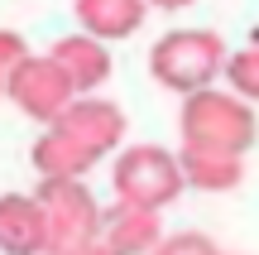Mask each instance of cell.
Here are the masks:
<instances>
[{
  "label": "cell",
  "instance_id": "cell-1",
  "mask_svg": "<svg viewBox=\"0 0 259 255\" xmlns=\"http://www.w3.org/2000/svg\"><path fill=\"white\" fill-rule=\"evenodd\" d=\"M183 144L192 150H231V154H250L259 121H254V101H245L231 87H202V92L183 96V116H178Z\"/></svg>",
  "mask_w": 259,
  "mask_h": 255
},
{
  "label": "cell",
  "instance_id": "cell-6",
  "mask_svg": "<svg viewBox=\"0 0 259 255\" xmlns=\"http://www.w3.org/2000/svg\"><path fill=\"white\" fill-rule=\"evenodd\" d=\"M163 222H158L154 207H139V202H120L115 198L111 207L101 212V246L111 255H154L158 241H163Z\"/></svg>",
  "mask_w": 259,
  "mask_h": 255
},
{
  "label": "cell",
  "instance_id": "cell-7",
  "mask_svg": "<svg viewBox=\"0 0 259 255\" xmlns=\"http://www.w3.org/2000/svg\"><path fill=\"white\" fill-rule=\"evenodd\" d=\"M58 125L72 130L77 140H82L87 150H96V154H115V150L125 144V111H120L115 101H106L101 92L77 96V101L58 116Z\"/></svg>",
  "mask_w": 259,
  "mask_h": 255
},
{
  "label": "cell",
  "instance_id": "cell-3",
  "mask_svg": "<svg viewBox=\"0 0 259 255\" xmlns=\"http://www.w3.org/2000/svg\"><path fill=\"white\" fill-rule=\"evenodd\" d=\"M111 188L120 202H139V207L163 212L168 202L183 198L187 173H183V159L173 150H163V144H125L115 154Z\"/></svg>",
  "mask_w": 259,
  "mask_h": 255
},
{
  "label": "cell",
  "instance_id": "cell-4",
  "mask_svg": "<svg viewBox=\"0 0 259 255\" xmlns=\"http://www.w3.org/2000/svg\"><path fill=\"white\" fill-rule=\"evenodd\" d=\"M38 202L48 212V255H67L101 236V212L82 178H38Z\"/></svg>",
  "mask_w": 259,
  "mask_h": 255
},
{
  "label": "cell",
  "instance_id": "cell-12",
  "mask_svg": "<svg viewBox=\"0 0 259 255\" xmlns=\"http://www.w3.org/2000/svg\"><path fill=\"white\" fill-rule=\"evenodd\" d=\"M178 159H183L187 188H197V193H235L245 183V154H231V150H192V144H183Z\"/></svg>",
  "mask_w": 259,
  "mask_h": 255
},
{
  "label": "cell",
  "instance_id": "cell-15",
  "mask_svg": "<svg viewBox=\"0 0 259 255\" xmlns=\"http://www.w3.org/2000/svg\"><path fill=\"white\" fill-rule=\"evenodd\" d=\"M29 58V44L24 34H15V29H0V92L10 87V77L19 72V63Z\"/></svg>",
  "mask_w": 259,
  "mask_h": 255
},
{
  "label": "cell",
  "instance_id": "cell-5",
  "mask_svg": "<svg viewBox=\"0 0 259 255\" xmlns=\"http://www.w3.org/2000/svg\"><path fill=\"white\" fill-rule=\"evenodd\" d=\"M5 96L29 116V121H38V125H58V116H63L82 92H77V82L67 77V67L58 63L53 53H29L24 63H19V72L10 77Z\"/></svg>",
  "mask_w": 259,
  "mask_h": 255
},
{
  "label": "cell",
  "instance_id": "cell-16",
  "mask_svg": "<svg viewBox=\"0 0 259 255\" xmlns=\"http://www.w3.org/2000/svg\"><path fill=\"white\" fill-rule=\"evenodd\" d=\"M154 10H187V5H197V0H149Z\"/></svg>",
  "mask_w": 259,
  "mask_h": 255
},
{
  "label": "cell",
  "instance_id": "cell-8",
  "mask_svg": "<svg viewBox=\"0 0 259 255\" xmlns=\"http://www.w3.org/2000/svg\"><path fill=\"white\" fill-rule=\"evenodd\" d=\"M0 255H48V212L38 193L0 198Z\"/></svg>",
  "mask_w": 259,
  "mask_h": 255
},
{
  "label": "cell",
  "instance_id": "cell-13",
  "mask_svg": "<svg viewBox=\"0 0 259 255\" xmlns=\"http://www.w3.org/2000/svg\"><path fill=\"white\" fill-rule=\"evenodd\" d=\"M226 87L240 92L245 101H259V44L231 53V63H226Z\"/></svg>",
  "mask_w": 259,
  "mask_h": 255
},
{
  "label": "cell",
  "instance_id": "cell-9",
  "mask_svg": "<svg viewBox=\"0 0 259 255\" xmlns=\"http://www.w3.org/2000/svg\"><path fill=\"white\" fill-rule=\"evenodd\" d=\"M48 53L58 58V63L67 67V77L77 82V92L82 96H92V92H101L106 87V77H111V48H106V39H92V34H63Z\"/></svg>",
  "mask_w": 259,
  "mask_h": 255
},
{
  "label": "cell",
  "instance_id": "cell-11",
  "mask_svg": "<svg viewBox=\"0 0 259 255\" xmlns=\"http://www.w3.org/2000/svg\"><path fill=\"white\" fill-rule=\"evenodd\" d=\"M149 10H154L149 0H77L72 15H77V29H82V34L115 44V39H130L144 24Z\"/></svg>",
  "mask_w": 259,
  "mask_h": 255
},
{
  "label": "cell",
  "instance_id": "cell-14",
  "mask_svg": "<svg viewBox=\"0 0 259 255\" xmlns=\"http://www.w3.org/2000/svg\"><path fill=\"white\" fill-rule=\"evenodd\" d=\"M154 255H221V250H216L211 236H202V231H168Z\"/></svg>",
  "mask_w": 259,
  "mask_h": 255
},
{
  "label": "cell",
  "instance_id": "cell-2",
  "mask_svg": "<svg viewBox=\"0 0 259 255\" xmlns=\"http://www.w3.org/2000/svg\"><path fill=\"white\" fill-rule=\"evenodd\" d=\"M231 48L216 29H173L149 48V72L163 92L192 96L202 87H216V77H226Z\"/></svg>",
  "mask_w": 259,
  "mask_h": 255
},
{
  "label": "cell",
  "instance_id": "cell-10",
  "mask_svg": "<svg viewBox=\"0 0 259 255\" xmlns=\"http://www.w3.org/2000/svg\"><path fill=\"white\" fill-rule=\"evenodd\" d=\"M101 159L96 150H87L72 130L63 125H44V135L34 140V169L38 178H87V169Z\"/></svg>",
  "mask_w": 259,
  "mask_h": 255
},
{
  "label": "cell",
  "instance_id": "cell-17",
  "mask_svg": "<svg viewBox=\"0 0 259 255\" xmlns=\"http://www.w3.org/2000/svg\"><path fill=\"white\" fill-rule=\"evenodd\" d=\"M67 255H111V250H106L101 241H92V246H77V250H67Z\"/></svg>",
  "mask_w": 259,
  "mask_h": 255
}]
</instances>
